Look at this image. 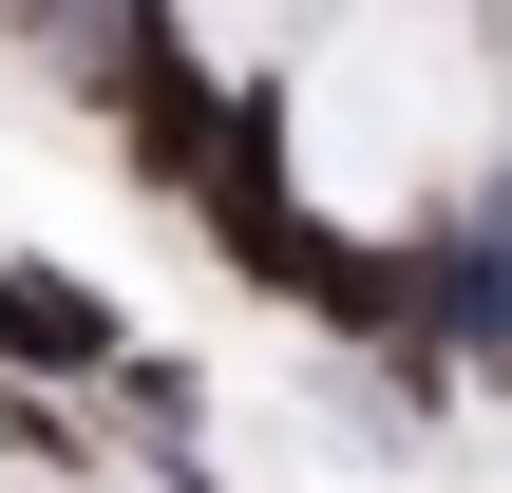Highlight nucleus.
<instances>
[{
    "instance_id": "nucleus-1",
    "label": "nucleus",
    "mask_w": 512,
    "mask_h": 493,
    "mask_svg": "<svg viewBox=\"0 0 512 493\" xmlns=\"http://www.w3.org/2000/svg\"><path fill=\"white\" fill-rule=\"evenodd\" d=\"M418 342H437L456 380H494V399H512V171H494V190H456V209L418 228Z\"/></svg>"
},
{
    "instance_id": "nucleus-2",
    "label": "nucleus",
    "mask_w": 512,
    "mask_h": 493,
    "mask_svg": "<svg viewBox=\"0 0 512 493\" xmlns=\"http://www.w3.org/2000/svg\"><path fill=\"white\" fill-rule=\"evenodd\" d=\"M133 361V304L95 285V266H38V247H0V380H114Z\"/></svg>"
},
{
    "instance_id": "nucleus-3",
    "label": "nucleus",
    "mask_w": 512,
    "mask_h": 493,
    "mask_svg": "<svg viewBox=\"0 0 512 493\" xmlns=\"http://www.w3.org/2000/svg\"><path fill=\"white\" fill-rule=\"evenodd\" d=\"M114 418H133V437H171V456H190V418H209V380H190V361H152V342H133V361H114Z\"/></svg>"
},
{
    "instance_id": "nucleus-4",
    "label": "nucleus",
    "mask_w": 512,
    "mask_h": 493,
    "mask_svg": "<svg viewBox=\"0 0 512 493\" xmlns=\"http://www.w3.org/2000/svg\"><path fill=\"white\" fill-rule=\"evenodd\" d=\"M0 456H19V475H95V437H76V399H38V380H0Z\"/></svg>"
}]
</instances>
